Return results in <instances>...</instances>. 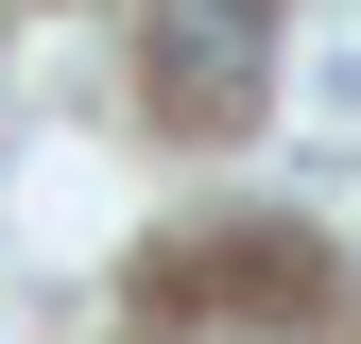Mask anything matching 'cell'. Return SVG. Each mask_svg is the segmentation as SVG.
I'll return each instance as SVG.
<instances>
[{
  "label": "cell",
  "instance_id": "cell-1",
  "mask_svg": "<svg viewBox=\"0 0 361 344\" xmlns=\"http://www.w3.org/2000/svg\"><path fill=\"white\" fill-rule=\"evenodd\" d=\"M138 86L190 121V138H224V121L258 104V18H241V0H155V18H138Z\"/></svg>",
  "mask_w": 361,
  "mask_h": 344
}]
</instances>
